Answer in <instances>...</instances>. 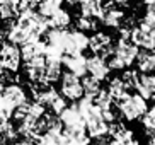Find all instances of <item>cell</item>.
<instances>
[{
	"label": "cell",
	"instance_id": "obj_34",
	"mask_svg": "<svg viewBox=\"0 0 155 145\" xmlns=\"http://www.w3.org/2000/svg\"><path fill=\"white\" fill-rule=\"evenodd\" d=\"M0 145H7V138H5L2 133H0Z\"/></svg>",
	"mask_w": 155,
	"mask_h": 145
},
{
	"label": "cell",
	"instance_id": "obj_9",
	"mask_svg": "<svg viewBox=\"0 0 155 145\" xmlns=\"http://www.w3.org/2000/svg\"><path fill=\"white\" fill-rule=\"evenodd\" d=\"M2 97L5 99V103L10 106V108L14 109L17 108V106L24 104L26 101H28V94H26V91H24L22 87L19 86V84H7V86H4V89H2Z\"/></svg>",
	"mask_w": 155,
	"mask_h": 145
},
{
	"label": "cell",
	"instance_id": "obj_30",
	"mask_svg": "<svg viewBox=\"0 0 155 145\" xmlns=\"http://www.w3.org/2000/svg\"><path fill=\"white\" fill-rule=\"evenodd\" d=\"M109 140H107V135H102V137H94L92 142L89 140V145H107Z\"/></svg>",
	"mask_w": 155,
	"mask_h": 145
},
{
	"label": "cell",
	"instance_id": "obj_26",
	"mask_svg": "<svg viewBox=\"0 0 155 145\" xmlns=\"http://www.w3.org/2000/svg\"><path fill=\"white\" fill-rule=\"evenodd\" d=\"M138 26L143 27V29H155V10H153V7H147V12H145V15L141 17Z\"/></svg>",
	"mask_w": 155,
	"mask_h": 145
},
{
	"label": "cell",
	"instance_id": "obj_3",
	"mask_svg": "<svg viewBox=\"0 0 155 145\" xmlns=\"http://www.w3.org/2000/svg\"><path fill=\"white\" fill-rule=\"evenodd\" d=\"M114 108L118 109V113L123 114L128 121H135V120L141 118V114L148 109V104L140 94L124 92L119 99L114 101Z\"/></svg>",
	"mask_w": 155,
	"mask_h": 145
},
{
	"label": "cell",
	"instance_id": "obj_5",
	"mask_svg": "<svg viewBox=\"0 0 155 145\" xmlns=\"http://www.w3.org/2000/svg\"><path fill=\"white\" fill-rule=\"evenodd\" d=\"M0 63L4 65L5 70L17 72L21 67V50L14 43H2L0 45Z\"/></svg>",
	"mask_w": 155,
	"mask_h": 145
},
{
	"label": "cell",
	"instance_id": "obj_16",
	"mask_svg": "<svg viewBox=\"0 0 155 145\" xmlns=\"http://www.w3.org/2000/svg\"><path fill=\"white\" fill-rule=\"evenodd\" d=\"M61 77V60L45 58V82L55 84Z\"/></svg>",
	"mask_w": 155,
	"mask_h": 145
},
{
	"label": "cell",
	"instance_id": "obj_35",
	"mask_svg": "<svg viewBox=\"0 0 155 145\" xmlns=\"http://www.w3.org/2000/svg\"><path fill=\"white\" fill-rule=\"evenodd\" d=\"M150 138H148V145H155V138H153V133L152 135H148Z\"/></svg>",
	"mask_w": 155,
	"mask_h": 145
},
{
	"label": "cell",
	"instance_id": "obj_23",
	"mask_svg": "<svg viewBox=\"0 0 155 145\" xmlns=\"http://www.w3.org/2000/svg\"><path fill=\"white\" fill-rule=\"evenodd\" d=\"M58 145H89V137H70L67 133H60Z\"/></svg>",
	"mask_w": 155,
	"mask_h": 145
},
{
	"label": "cell",
	"instance_id": "obj_27",
	"mask_svg": "<svg viewBox=\"0 0 155 145\" xmlns=\"http://www.w3.org/2000/svg\"><path fill=\"white\" fill-rule=\"evenodd\" d=\"M58 137L60 135L45 132L36 138V145H58Z\"/></svg>",
	"mask_w": 155,
	"mask_h": 145
},
{
	"label": "cell",
	"instance_id": "obj_6",
	"mask_svg": "<svg viewBox=\"0 0 155 145\" xmlns=\"http://www.w3.org/2000/svg\"><path fill=\"white\" fill-rule=\"evenodd\" d=\"M58 118L65 130H85L84 118H82V114H80V111H78L77 104L65 106L61 109V113L58 114Z\"/></svg>",
	"mask_w": 155,
	"mask_h": 145
},
{
	"label": "cell",
	"instance_id": "obj_8",
	"mask_svg": "<svg viewBox=\"0 0 155 145\" xmlns=\"http://www.w3.org/2000/svg\"><path fill=\"white\" fill-rule=\"evenodd\" d=\"M92 53L97 55V56H102V58H107L111 53H113V39H111L109 34H104V32H94L91 38H89V46Z\"/></svg>",
	"mask_w": 155,
	"mask_h": 145
},
{
	"label": "cell",
	"instance_id": "obj_1",
	"mask_svg": "<svg viewBox=\"0 0 155 145\" xmlns=\"http://www.w3.org/2000/svg\"><path fill=\"white\" fill-rule=\"evenodd\" d=\"M77 108H78V111H80V114H82L84 125H85V132L91 138L107 135V123L102 118L101 109L94 104L92 97L82 96L77 103Z\"/></svg>",
	"mask_w": 155,
	"mask_h": 145
},
{
	"label": "cell",
	"instance_id": "obj_28",
	"mask_svg": "<svg viewBox=\"0 0 155 145\" xmlns=\"http://www.w3.org/2000/svg\"><path fill=\"white\" fill-rule=\"evenodd\" d=\"M137 79H138V72H135V70H126V72L121 75V80H123L126 89H135Z\"/></svg>",
	"mask_w": 155,
	"mask_h": 145
},
{
	"label": "cell",
	"instance_id": "obj_13",
	"mask_svg": "<svg viewBox=\"0 0 155 145\" xmlns=\"http://www.w3.org/2000/svg\"><path fill=\"white\" fill-rule=\"evenodd\" d=\"M21 46H22V48H19V50H21V60L29 62V60L36 58V56H43V55H45L46 43L38 38V39L26 41V43L21 45Z\"/></svg>",
	"mask_w": 155,
	"mask_h": 145
},
{
	"label": "cell",
	"instance_id": "obj_15",
	"mask_svg": "<svg viewBox=\"0 0 155 145\" xmlns=\"http://www.w3.org/2000/svg\"><path fill=\"white\" fill-rule=\"evenodd\" d=\"M70 14L67 10H63L60 7L58 10L51 14L50 17H46V24H48V29H67L70 26Z\"/></svg>",
	"mask_w": 155,
	"mask_h": 145
},
{
	"label": "cell",
	"instance_id": "obj_32",
	"mask_svg": "<svg viewBox=\"0 0 155 145\" xmlns=\"http://www.w3.org/2000/svg\"><path fill=\"white\" fill-rule=\"evenodd\" d=\"M123 145H140V143H138V142L135 140V138H131V140H128V142H124Z\"/></svg>",
	"mask_w": 155,
	"mask_h": 145
},
{
	"label": "cell",
	"instance_id": "obj_17",
	"mask_svg": "<svg viewBox=\"0 0 155 145\" xmlns=\"http://www.w3.org/2000/svg\"><path fill=\"white\" fill-rule=\"evenodd\" d=\"M135 62H137V67L141 73H152L155 67V55L150 50H138Z\"/></svg>",
	"mask_w": 155,
	"mask_h": 145
},
{
	"label": "cell",
	"instance_id": "obj_7",
	"mask_svg": "<svg viewBox=\"0 0 155 145\" xmlns=\"http://www.w3.org/2000/svg\"><path fill=\"white\" fill-rule=\"evenodd\" d=\"M130 41L138 48L153 51L155 48V29H143L140 26H133L130 31Z\"/></svg>",
	"mask_w": 155,
	"mask_h": 145
},
{
	"label": "cell",
	"instance_id": "obj_31",
	"mask_svg": "<svg viewBox=\"0 0 155 145\" xmlns=\"http://www.w3.org/2000/svg\"><path fill=\"white\" fill-rule=\"evenodd\" d=\"M10 123V118L9 116H5V114H2L0 113V133L4 132L5 128H7V125Z\"/></svg>",
	"mask_w": 155,
	"mask_h": 145
},
{
	"label": "cell",
	"instance_id": "obj_20",
	"mask_svg": "<svg viewBox=\"0 0 155 145\" xmlns=\"http://www.w3.org/2000/svg\"><path fill=\"white\" fill-rule=\"evenodd\" d=\"M63 4V0H38V14H41L43 17H50L51 14L58 10Z\"/></svg>",
	"mask_w": 155,
	"mask_h": 145
},
{
	"label": "cell",
	"instance_id": "obj_33",
	"mask_svg": "<svg viewBox=\"0 0 155 145\" xmlns=\"http://www.w3.org/2000/svg\"><path fill=\"white\" fill-rule=\"evenodd\" d=\"M153 2L155 0H143V4H145L147 7H153Z\"/></svg>",
	"mask_w": 155,
	"mask_h": 145
},
{
	"label": "cell",
	"instance_id": "obj_11",
	"mask_svg": "<svg viewBox=\"0 0 155 145\" xmlns=\"http://www.w3.org/2000/svg\"><path fill=\"white\" fill-rule=\"evenodd\" d=\"M61 63L68 68V72L77 75V77H84L87 73V58L84 53H75V55H63L61 56Z\"/></svg>",
	"mask_w": 155,
	"mask_h": 145
},
{
	"label": "cell",
	"instance_id": "obj_36",
	"mask_svg": "<svg viewBox=\"0 0 155 145\" xmlns=\"http://www.w3.org/2000/svg\"><path fill=\"white\" fill-rule=\"evenodd\" d=\"M5 72H7V70H5V68H4V65L0 63V79H2V75H4Z\"/></svg>",
	"mask_w": 155,
	"mask_h": 145
},
{
	"label": "cell",
	"instance_id": "obj_24",
	"mask_svg": "<svg viewBox=\"0 0 155 145\" xmlns=\"http://www.w3.org/2000/svg\"><path fill=\"white\" fill-rule=\"evenodd\" d=\"M141 123H143V128H145L147 135H152L155 130V108L153 106L141 114Z\"/></svg>",
	"mask_w": 155,
	"mask_h": 145
},
{
	"label": "cell",
	"instance_id": "obj_18",
	"mask_svg": "<svg viewBox=\"0 0 155 145\" xmlns=\"http://www.w3.org/2000/svg\"><path fill=\"white\" fill-rule=\"evenodd\" d=\"M102 2H104V0H89V2L78 4L80 5V15L92 17V19H99L101 12H102Z\"/></svg>",
	"mask_w": 155,
	"mask_h": 145
},
{
	"label": "cell",
	"instance_id": "obj_10",
	"mask_svg": "<svg viewBox=\"0 0 155 145\" xmlns=\"http://www.w3.org/2000/svg\"><path fill=\"white\" fill-rule=\"evenodd\" d=\"M99 19L102 21V24L107 26V27H119L123 24L124 14H123V10H119L118 7L114 5V2H107V4L102 2V12H101Z\"/></svg>",
	"mask_w": 155,
	"mask_h": 145
},
{
	"label": "cell",
	"instance_id": "obj_25",
	"mask_svg": "<svg viewBox=\"0 0 155 145\" xmlns=\"http://www.w3.org/2000/svg\"><path fill=\"white\" fill-rule=\"evenodd\" d=\"M75 26H77L78 31H94L97 27V22H96V19L85 17V15H80L78 14L77 21H75Z\"/></svg>",
	"mask_w": 155,
	"mask_h": 145
},
{
	"label": "cell",
	"instance_id": "obj_19",
	"mask_svg": "<svg viewBox=\"0 0 155 145\" xmlns=\"http://www.w3.org/2000/svg\"><path fill=\"white\" fill-rule=\"evenodd\" d=\"M17 2L19 0H0V19L12 21V19L17 17Z\"/></svg>",
	"mask_w": 155,
	"mask_h": 145
},
{
	"label": "cell",
	"instance_id": "obj_4",
	"mask_svg": "<svg viewBox=\"0 0 155 145\" xmlns=\"http://www.w3.org/2000/svg\"><path fill=\"white\" fill-rule=\"evenodd\" d=\"M60 80H61V84H60V91H61V96H63L65 99L78 101L84 96L82 84H80V77H77V75L67 72V73H61Z\"/></svg>",
	"mask_w": 155,
	"mask_h": 145
},
{
	"label": "cell",
	"instance_id": "obj_22",
	"mask_svg": "<svg viewBox=\"0 0 155 145\" xmlns=\"http://www.w3.org/2000/svg\"><path fill=\"white\" fill-rule=\"evenodd\" d=\"M106 91L109 92V96L113 97V101H116V99H119L124 92H128V89L124 87L121 77H114V79H111V80H109V86H107Z\"/></svg>",
	"mask_w": 155,
	"mask_h": 145
},
{
	"label": "cell",
	"instance_id": "obj_2",
	"mask_svg": "<svg viewBox=\"0 0 155 145\" xmlns=\"http://www.w3.org/2000/svg\"><path fill=\"white\" fill-rule=\"evenodd\" d=\"M138 50L140 48L135 46L130 39H121L119 38L118 45L113 46V53L106 58V63H107L109 70H124L130 65H133Z\"/></svg>",
	"mask_w": 155,
	"mask_h": 145
},
{
	"label": "cell",
	"instance_id": "obj_14",
	"mask_svg": "<svg viewBox=\"0 0 155 145\" xmlns=\"http://www.w3.org/2000/svg\"><path fill=\"white\" fill-rule=\"evenodd\" d=\"M135 89H137L138 94H140L145 101L153 99V92H155V79H153V75H152V73H138Z\"/></svg>",
	"mask_w": 155,
	"mask_h": 145
},
{
	"label": "cell",
	"instance_id": "obj_21",
	"mask_svg": "<svg viewBox=\"0 0 155 145\" xmlns=\"http://www.w3.org/2000/svg\"><path fill=\"white\" fill-rule=\"evenodd\" d=\"M80 84H82L84 96H87V97H94V96L101 91V82L97 80V79L91 77V75H84Z\"/></svg>",
	"mask_w": 155,
	"mask_h": 145
},
{
	"label": "cell",
	"instance_id": "obj_12",
	"mask_svg": "<svg viewBox=\"0 0 155 145\" xmlns=\"http://www.w3.org/2000/svg\"><path fill=\"white\" fill-rule=\"evenodd\" d=\"M87 72L91 73V77L102 82L107 79L111 70L107 67V63H106V58L97 56V55H92L91 58H87Z\"/></svg>",
	"mask_w": 155,
	"mask_h": 145
},
{
	"label": "cell",
	"instance_id": "obj_29",
	"mask_svg": "<svg viewBox=\"0 0 155 145\" xmlns=\"http://www.w3.org/2000/svg\"><path fill=\"white\" fill-rule=\"evenodd\" d=\"M36 7H38V0H19V2H17L19 14L32 12V10H36Z\"/></svg>",
	"mask_w": 155,
	"mask_h": 145
}]
</instances>
